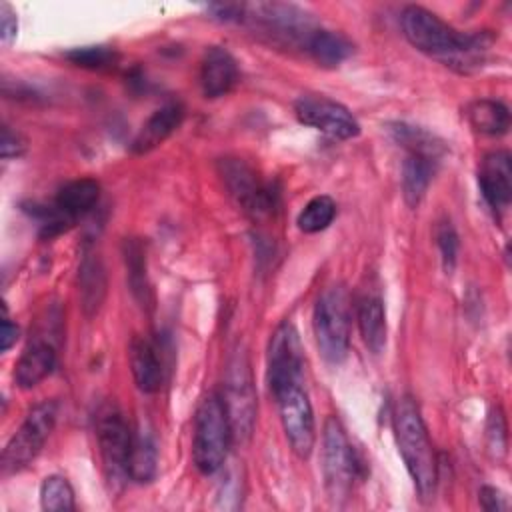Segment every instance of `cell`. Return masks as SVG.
<instances>
[{"label":"cell","mask_w":512,"mask_h":512,"mask_svg":"<svg viewBox=\"0 0 512 512\" xmlns=\"http://www.w3.org/2000/svg\"><path fill=\"white\" fill-rule=\"evenodd\" d=\"M184 120V108L180 102H168L152 112V116L140 126L130 142L134 154H146L158 148L166 138H170Z\"/></svg>","instance_id":"e0dca14e"},{"label":"cell","mask_w":512,"mask_h":512,"mask_svg":"<svg viewBox=\"0 0 512 512\" xmlns=\"http://www.w3.org/2000/svg\"><path fill=\"white\" fill-rule=\"evenodd\" d=\"M486 442H488V450L496 460H502L506 456L508 450V428H506V418L502 408L496 404L490 414H488V422H486Z\"/></svg>","instance_id":"4dcf8cb0"},{"label":"cell","mask_w":512,"mask_h":512,"mask_svg":"<svg viewBox=\"0 0 512 512\" xmlns=\"http://www.w3.org/2000/svg\"><path fill=\"white\" fill-rule=\"evenodd\" d=\"M66 58L78 66V68H86V70H108L114 68L118 64V52L112 46H78L66 52Z\"/></svg>","instance_id":"f546056e"},{"label":"cell","mask_w":512,"mask_h":512,"mask_svg":"<svg viewBox=\"0 0 512 512\" xmlns=\"http://www.w3.org/2000/svg\"><path fill=\"white\" fill-rule=\"evenodd\" d=\"M18 334H20L18 326L14 322H10V318H4V322H2V352H8L16 344Z\"/></svg>","instance_id":"8d00e7d4"},{"label":"cell","mask_w":512,"mask_h":512,"mask_svg":"<svg viewBox=\"0 0 512 512\" xmlns=\"http://www.w3.org/2000/svg\"><path fill=\"white\" fill-rule=\"evenodd\" d=\"M94 428L106 482L112 490H118L128 480V454L132 430L114 402H106L98 408Z\"/></svg>","instance_id":"ba28073f"},{"label":"cell","mask_w":512,"mask_h":512,"mask_svg":"<svg viewBox=\"0 0 512 512\" xmlns=\"http://www.w3.org/2000/svg\"><path fill=\"white\" fill-rule=\"evenodd\" d=\"M436 246L440 250V258L446 272H452L458 260V234L450 220H440L436 226Z\"/></svg>","instance_id":"1f68e13d"},{"label":"cell","mask_w":512,"mask_h":512,"mask_svg":"<svg viewBox=\"0 0 512 512\" xmlns=\"http://www.w3.org/2000/svg\"><path fill=\"white\" fill-rule=\"evenodd\" d=\"M388 130H390L394 142H398L408 154H422V156H428V158L440 162V158L446 150L444 144L424 128H418V126H412L406 122H394L388 126Z\"/></svg>","instance_id":"4316f807"},{"label":"cell","mask_w":512,"mask_h":512,"mask_svg":"<svg viewBox=\"0 0 512 512\" xmlns=\"http://www.w3.org/2000/svg\"><path fill=\"white\" fill-rule=\"evenodd\" d=\"M26 150V140L18 130H12L8 124L2 126V140H0V154L4 160L18 158Z\"/></svg>","instance_id":"d6a6232c"},{"label":"cell","mask_w":512,"mask_h":512,"mask_svg":"<svg viewBox=\"0 0 512 512\" xmlns=\"http://www.w3.org/2000/svg\"><path fill=\"white\" fill-rule=\"evenodd\" d=\"M350 296L340 284L322 292L314 306L312 328L316 346L322 358L330 364H340L350 350Z\"/></svg>","instance_id":"277c9868"},{"label":"cell","mask_w":512,"mask_h":512,"mask_svg":"<svg viewBox=\"0 0 512 512\" xmlns=\"http://www.w3.org/2000/svg\"><path fill=\"white\" fill-rule=\"evenodd\" d=\"M128 358L138 390H142L144 394L158 392L164 382V364L158 344L144 336H136L130 342Z\"/></svg>","instance_id":"2e32d148"},{"label":"cell","mask_w":512,"mask_h":512,"mask_svg":"<svg viewBox=\"0 0 512 512\" xmlns=\"http://www.w3.org/2000/svg\"><path fill=\"white\" fill-rule=\"evenodd\" d=\"M406 40L420 52L430 54L450 66L474 64L494 42L488 32H458L424 6L410 4L400 16Z\"/></svg>","instance_id":"6da1fadb"},{"label":"cell","mask_w":512,"mask_h":512,"mask_svg":"<svg viewBox=\"0 0 512 512\" xmlns=\"http://www.w3.org/2000/svg\"><path fill=\"white\" fill-rule=\"evenodd\" d=\"M18 20L16 12L8 2H0V38L4 44H10L16 38Z\"/></svg>","instance_id":"d590c367"},{"label":"cell","mask_w":512,"mask_h":512,"mask_svg":"<svg viewBox=\"0 0 512 512\" xmlns=\"http://www.w3.org/2000/svg\"><path fill=\"white\" fill-rule=\"evenodd\" d=\"M220 396L230 420L232 438L236 442L250 440L256 424V390L246 352L238 350L230 358L224 394Z\"/></svg>","instance_id":"9c48e42d"},{"label":"cell","mask_w":512,"mask_h":512,"mask_svg":"<svg viewBox=\"0 0 512 512\" xmlns=\"http://www.w3.org/2000/svg\"><path fill=\"white\" fill-rule=\"evenodd\" d=\"M220 174L228 194L246 214L254 218L272 214L278 204V192L270 182L260 180L252 166L238 158H224L220 162Z\"/></svg>","instance_id":"30bf717a"},{"label":"cell","mask_w":512,"mask_h":512,"mask_svg":"<svg viewBox=\"0 0 512 512\" xmlns=\"http://www.w3.org/2000/svg\"><path fill=\"white\" fill-rule=\"evenodd\" d=\"M56 416L58 404L54 400H42L28 410L24 422L10 436L2 450L0 468L4 476L20 472L40 454L50 432L54 430Z\"/></svg>","instance_id":"52a82bcc"},{"label":"cell","mask_w":512,"mask_h":512,"mask_svg":"<svg viewBox=\"0 0 512 512\" xmlns=\"http://www.w3.org/2000/svg\"><path fill=\"white\" fill-rule=\"evenodd\" d=\"M394 436L404 466L422 500H430L438 484V460L420 408L412 396H402L394 408Z\"/></svg>","instance_id":"7a4b0ae2"},{"label":"cell","mask_w":512,"mask_h":512,"mask_svg":"<svg viewBox=\"0 0 512 512\" xmlns=\"http://www.w3.org/2000/svg\"><path fill=\"white\" fill-rule=\"evenodd\" d=\"M466 116L470 126L486 136H502L510 128V112L498 100H474L466 108Z\"/></svg>","instance_id":"484cf974"},{"label":"cell","mask_w":512,"mask_h":512,"mask_svg":"<svg viewBox=\"0 0 512 512\" xmlns=\"http://www.w3.org/2000/svg\"><path fill=\"white\" fill-rule=\"evenodd\" d=\"M268 388L272 396L304 382V350L292 322H282L268 344Z\"/></svg>","instance_id":"7c38bea8"},{"label":"cell","mask_w":512,"mask_h":512,"mask_svg":"<svg viewBox=\"0 0 512 512\" xmlns=\"http://www.w3.org/2000/svg\"><path fill=\"white\" fill-rule=\"evenodd\" d=\"M306 52L320 64V66H338L342 64L348 56H352L354 52V44L340 32L334 30H326V28H318L308 46Z\"/></svg>","instance_id":"d4e9b609"},{"label":"cell","mask_w":512,"mask_h":512,"mask_svg":"<svg viewBox=\"0 0 512 512\" xmlns=\"http://www.w3.org/2000/svg\"><path fill=\"white\" fill-rule=\"evenodd\" d=\"M232 438L230 420L222 402V396L210 392L198 406L194 416V438H192V460L194 466L204 474H216L226 462Z\"/></svg>","instance_id":"3957f363"},{"label":"cell","mask_w":512,"mask_h":512,"mask_svg":"<svg viewBox=\"0 0 512 512\" xmlns=\"http://www.w3.org/2000/svg\"><path fill=\"white\" fill-rule=\"evenodd\" d=\"M106 286V270L100 256L92 252L84 254L78 268V292L86 316H94L100 310L106 296Z\"/></svg>","instance_id":"ffe728a7"},{"label":"cell","mask_w":512,"mask_h":512,"mask_svg":"<svg viewBox=\"0 0 512 512\" xmlns=\"http://www.w3.org/2000/svg\"><path fill=\"white\" fill-rule=\"evenodd\" d=\"M40 506L46 512H70L74 510V490L64 476H46L40 484Z\"/></svg>","instance_id":"f1b7e54d"},{"label":"cell","mask_w":512,"mask_h":512,"mask_svg":"<svg viewBox=\"0 0 512 512\" xmlns=\"http://www.w3.org/2000/svg\"><path fill=\"white\" fill-rule=\"evenodd\" d=\"M438 160L422 154H406L402 164V194L410 208H416L424 198Z\"/></svg>","instance_id":"603a6c76"},{"label":"cell","mask_w":512,"mask_h":512,"mask_svg":"<svg viewBox=\"0 0 512 512\" xmlns=\"http://www.w3.org/2000/svg\"><path fill=\"white\" fill-rule=\"evenodd\" d=\"M100 198V184L94 178H76L66 182L54 198V206L70 220L76 222L80 216L90 212Z\"/></svg>","instance_id":"44dd1931"},{"label":"cell","mask_w":512,"mask_h":512,"mask_svg":"<svg viewBox=\"0 0 512 512\" xmlns=\"http://www.w3.org/2000/svg\"><path fill=\"white\" fill-rule=\"evenodd\" d=\"M334 216H336V202L330 196L320 194V196H314L300 210L296 224L302 232L316 234V232H322L324 228H328L332 224Z\"/></svg>","instance_id":"83f0119b"},{"label":"cell","mask_w":512,"mask_h":512,"mask_svg":"<svg viewBox=\"0 0 512 512\" xmlns=\"http://www.w3.org/2000/svg\"><path fill=\"white\" fill-rule=\"evenodd\" d=\"M280 422L286 434V440L292 448V452L306 460L312 454V448L316 444V426H314V412L310 398L302 384L288 386L274 394Z\"/></svg>","instance_id":"8fae6325"},{"label":"cell","mask_w":512,"mask_h":512,"mask_svg":"<svg viewBox=\"0 0 512 512\" xmlns=\"http://www.w3.org/2000/svg\"><path fill=\"white\" fill-rule=\"evenodd\" d=\"M478 186L494 210H504L512 200V158L506 150L490 152L478 168Z\"/></svg>","instance_id":"5bb4252c"},{"label":"cell","mask_w":512,"mask_h":512,"mask_svg":"<svg viewBox=\"0 0 512 512\" xmlns=\"http://www.w3.org/2000/svg\"><path fill=\"white\" fill-rule=\"evenodd\" d=\"M242 22H248L256 32L268 36L274 44L300 50H306L312 34L318 30L306 10L284 2L244 4Z\"/></svg>","instance_id":"5b68a950"},{"label":"cell","mask_w":512,"mask_h":512,"mask_svg":"<svg viewBox=\"0 0 512 512\" xmlns=\"http://www.w3.org/2000/svg\"><path fill=\"white\" fill-rule=\"evenodd\" d=\"M54 366H56V350L52 342L36 336L22 350L14 368V380L22 390L34 388L54 370Z\"/></svg>","instance_id":"ac0fdd59"},{"label":"cell","mask_w":512,"mask_h":512,"mask_svg":"<svg viewBox=\"0 0 512 512\" xmlns=\"http://www.w3.org/2000/svg\"><path fill=\"white\" fill-rule=\"evenodd\" d=\"M322 474L330 502L342 506L352 494L360 462L336 416H328L322 430Z\"/></svg>","instance_id":"8992f818"},{"label":"cell","mask_w":512,"mask_h":512,"mask_svg":"<svg viewBox=\"0 0 512 512\" xmlns=\"http://www.w3.org/2000/svg\"><path fill=\"white\" fill-rule=\"evenodd\" d=\"M238 82V64L234 56L220 46L206 48L200 62V86L206 98L226 96Z\"/></svg>","instance_id":"9a60e30c"},{"label":"cell","mask_w":512,"mask_h":512,"mask_svg":"<svg viewBox=\"0 0 512 512\" xmlns=\"http://www.w3.org/2000/svg\"><path fill=\"white\" fill-rule=\"evenodd\" d=\"M356 320L366 348L380 354L386 346V310L378 294H364L356 302Z\"/></svg>","instance_id":"d6986e66"},{"label":"cell","mask_w":512,"mask_h":512,"mask_svg":"<svg viewBox=\"0 0 512 512\" xmlns=\"http://www.w3.org/2000/svg\"><path fill=\"white\" fill-rule=\"evenodd\" d=\"M158 468V450L154 436L148 428L138 426L132 430L130 454H128V478L138 484L154 480Z\"/></svg>","instance_id":"7402d4cb"},{"label":"cell","mask_w":512,"mask_h":512,"mask_svg":"<svg viewBox=\"0 0 512 512\" xmlns=\"http://www.w3.org/2000/svg\"><path fill=\"white\" fill-rule=\"evenodd\" d=\"M478 500L486 512H502L510 508L506 496L494 486H482L478 492Z\"/></svg>","instance_id":"e575fe53"},{"label":"cell","mask_w":512,"mask_h":512,"mask_svg":"<svg viewBox=\"0 0 512 512\" xmlns=\"http://www.w3.org/2000/svg\"><path fill=\"white\" fill-rule=\"evenodd\" d=\"M206 12H210L212 18L222 20V22H242L244 4L242 2H216V4H208Z\"/></svg>","instance_id":"836d02e7"},{"label":"cell","mask_w":512,"mask_h":512,"mask_svg":"<svg viewBox=\"0 0 512 512\" xmlns=\"http://www.w3.org/2000/svg\"><path fill=\"white\" fill-rule=\"evenodd\" d=\"M296 118L316 128L336 140H350L360 134V124L356 116L340 102L318 96V94H304L294 102Z\"/></svg>","instance_id":"4fadbf2b"},{"label":"cell","mask_w":512,"mask_h":512,"mask_svg":"<svg viewBox=\"0 0 512 512\" xmlns=\"http://www.w3.org/2000/svg\"><path fill=\"white\" fill-rule=\"evenodd\" d=\"M122 254H124V264H126V274H128V284L134 294V298L142 306H152L154 296H152V286L148 280L146 272V252L140 240H124L122 244Z\"/></svg>","instance_id":"cb8c5ba5"}]
</instances>
